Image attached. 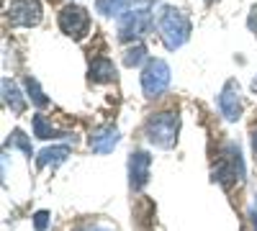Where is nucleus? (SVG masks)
Here are the masks:
<instances>
[{"label": "nucleus", "mask_w": 257, "mask_h": 231, "mask_svg": "<svg viewBox=\"0 0 257 231\" xmlns=\"http://www.w3.org/2000/svg\"><path fill=\"white\" fill-rule=\"evenodd\" d=\"M157 29H160V36H162V44L170 52H175L190 36V21L175 6H162L160 13H157Z\"/></svg>", "instance_id": "nucleus-1"}, {"label": "nucleus", "mask_w": 257, "mask_h": 231, "mask_svg": "<svg viewBox=\"0 0 257 231\" xmlns=\"http://www.w3.org/2000/svg\"><path fill=\"white\" fill-rule=\"evenodd\" d=\"M178 134H180L178 111H157L144 123V136L149 139V144L160 146V149H173L178 144Z\"/></svg>", "instance_id": "nucleus-2"}, {"label": "nucleus", "mask_w": 257, "mask_h": 231, "mask_svg": "<svg viewBox=\"0 0 257 231\" xmlns=\"http://www.w3.org/2000/svg\"><path fill=\"white\" fill-rule=\"evenodd\" d=\"M57 24H59V31L64 36H70L72 41H82L85 36L90 34V13L85 11L82 6L67 3V6L59 11Z\"/></svg>", "instance_id": "nucleus-3"}, {"label": "nucleus", "mask_w": 257, "mask_h": 231, "mask_svg": "<svg viewBox=\"0 0 257 231\" xmlns=\"http://www.w3.org/2000/svg\"><path fill=\"white\" fill-rule=\"evenodd\" d=\"M149 29H152V11L149 8H128L118 16L121 41H139Z\"/></svg>", "instance_id": "nucleus-4"}, {"label": "nucleus", "mask_w": 257, "mask_h": 231, "mask_svg": "<svg viewBox=\"0 0 257 231\" xmlns=\"http://www.w3.org/2000/svg\"><path fill=\"white\" fill-rule=\"evenodd\" d=\"M170 88V65L165 59H149L142 70V90L147 98H160Z\"/></svg>", "instance_id": "nucleus-5"}, {"label": "nucleus", "mask_w": 257, "mask_h": 231, "mask_svg": "<svg viewBox=\"0 0 257 231\" xmlns=\"http://www.w3.org/2000/svg\"><path fill=\"white\" fill-rule=\"evenodd\" d=\"M242 177H244V164H242L239 146L237 144H229L226 146V154L216 164V170H213V180L221 182L224 187H231V185L242 182Z\"/></svg>", "instance_id": "nucleus-6"}, {"label": "nucleus", "mask_w": 257, "mask_h": 231, "mask_svg": "<svg viewBox=\"0 0 257 231\" xmlns=\"http://www.w3.org/2000/svg\"><path fill=\"white\" fill-rule=\"evenodd\" d=\"M8 24L16 29H34L41 24V16H44V8H41L39 0H13L8 6Z\"/></svg>", "instance_id": "nucleus-7"}, {"label": "nucleus", "mask_w": 257, "mask_h": 231, "mask_svg": "<svg viewBox=\"0 0 257 231\" xmlns=\"http://www.w3.org/2000/svg\"><path fill=\"white\" fill-rule=\"evenodd\" d=\"M219 111L226 121H239L242 116V90L237 80H226L219 93Z\"/></svg>", "instance_id": "nucleus-8"}, {"label": "nucleus", "mask_w": 257, "mask_h": 231, "mask_svg": "<svg viewBox=\"0 0 257 231\" xmlns=\"http://www.w3.org/2000/svg\"><path fill=\"white\" fill-rule=\"evenodd\" d=\"M149 167H152V157L144 149L132 152V157H128V185H132L134 193H139L149 182Z\"/></svg>", "instance_id": "nucleus-9"}, {"label": "nucleus", "mask_w": 257, "mask_h": 231, "mask_svg": "<svg viewBox=\"0 0 257 231\" xmlns=\"http://www.w3.org/2000/svg\"><path fill=\"white\" fill-rule=\"evenodd\" d=\"M118 139H121V136H118V129H116V126H100V129H95V131L90 134L88 144H90V149H93V152H98V154H108V152L116 149Z\"/></svg>", "instance_id": "nucleus-10"}, {"label": "nucleus", "mask_w": 257, "mask_h": 231, "mask_svg": "<svg viewBox=\"0 0 257 231\" xmlns=\"http://www.w3.org/2000/svg\"><path fill=\"white\" fill-rule=\"evenodd\" d=\"M88 77L93 85H105V82H116V65L108 57H95L88 67Z\"/></svg>", "instance_id": "nucleus-11"}, {"label": "nucleus", "mask_w": 257, "mask_h": 231, "mask_svg": "<svg viewBox=\"0 0 257 231\" xmlns=\"http://www.w3.org/2000/svg\"><path fill=\"white\" fill-rule=\"evenodd\" d=\"M3 100H6V106L11 108V113L21 116L26 111V98L21 95V90L16 88V82H11L8 77H3Z\"/></svg>", "instance_id": "nucleus-12"}, {"label": "nucleus", "mask_w": 257, "mask_h": 231, "mask_svg": "<svg viewBox=\"0 0 257 231\" xmlns=\"http://www.w3.org/2000/svg\"><path fill=\"white\" fill-rule=\"evenodd\" d=\"M70 157V146H49V149H41L39 152V157H36V164L39 167H57V164H62L64 159Z\"/></svg>", "instance_id": "nucleus-13"}, {"label": "nucleus", "mask_w": 257, "mask_h": 231, "mask_svg": "<svg viewBox=\"0 0 257 231\" xmlns=\"http://www.w3.org/2000/svg\"><path fill=\"white\" fill-rule=\"evenodd\" d=\"M24 88H26V93H29V98H31V103L36 108H47L49 106V98L44 95V90L39 88V82L29 75V77H24Z\"/></svg>", "instance_id": "nucleus-14"}, {"label": "nucleus", "mask_w": 257, "mask_h": 231, "mask_svg": "<svg viewBox=\"0 0 257 231\" xmlns=\"http://www.w3.org/2000/svg\"><path fill=\"white\" fill-rule=\"evenodd\" d=\"M34 136H36V139H57L59 131L47 121V116L36 113V116H34Z\"/></svg>", "instance_id": "nucleus-15"}, {"label": "nucleus", "mask_w": 257, "mask_h": 231, "mask_svg": "<svg viewBox=\"0 0 257 231\" xmlns=\"http://www.w3.org/2000/svg\"><path fill=\"white\" fill-rule=\"evenodd\" d=\"M6 146H11V149H21L29 159H31V154H34V152H31V141H29V136L21 131V129H13V131H11V139L6 141Z\"/></svg>", "instance_id": "nucleus-16"}, {"label": "nucleus", "mask_w": 257, "mask_h": 231, "mask_svg": "<svg viewBox=\"0 0 257 231\" xmlns=\"http://www.w3.org/2000/svg\"><path fill=\"white\" fill-rule=\"evenodd\" d=\"M144 57H147V47L142 44V41H137L134 47H128L123 52V65L126 67H137V65H142V62H144Z\"/></svg>", "instance_id": "nucleus-17"}, {"label": "nucleus", "mask_w": 257, "mask_h": 231, "mask_svg": "<svg viewBox=\"0 0 257 231\" xmlns=\"http://www.w3.org/2000/svg\"><path fill=\"white\" fill-rule=\"evenodd\" d=\"M47 221H49V213H47V211H39V213L34 216V226H36V231H47Z\"/></svg>", "instance_id": "nucleus-18"}, {"label": "nucleus", "mask_w": 257, "mask_h": 231, "mask_svg": "<svg viewBox=\"0 0 257 231\" xmlns=\"http://www.w3.org/2000/svg\"><path fill=\"white\" fill-rule=\"evenodd\" d=\"M111 3L116 6V11H118V13H123V11L132 8L134 3H139V0H111Z\"/></svg>", "instance_id": "nucleus-19"}, {"label": "nucleus", "mask_w": 257, "mask_h": 231, "mask_svg": "<svg viewBox=\"0 0 257 231\" xmlns=\"http://www.w3.org/2000/svg\"><path fill=\"white\" fill-rule=\"evenodd\" d=\"M247 26H249V31L257 36V6L249 11V18H247Z\"/></svg>", "instance_id": "nucleus-20"}, {"label": "nucleus", "mask_w": 257, "mask_h": 231, "mask_svg": "<svg viewBox=\"0 0 257 231\" xmlns=\"http://www.w3.org/2000/svg\"><path fill=\"white\" fill-rule=\"evenodd\" d=\"M252 149H254V154H257V129L252 131Z\"/></svg>", "instance_id": "nucleus-21"}, {"label": "nucleus", "mask_w": 257, "mask_h": 231, "mask_svg": "<svg viewBox=\"0 0 257 231\" xmlns=\"http://www.w3.org/2000/svg\"><path fill=\"white\" fill-rule=\"evenodd\" d=\"M82 231H108V228H100V226H93V228H82Z\"/></svg>", "instance_id": "nucleus-22"}, {"label": "nucleus", "mask_w": 257, "mask_h": 231, "mask_svg": "<svg viewBox=\"0 0 257 231\" xmlns=\"http://www.w3.org/2000/svg\"><path fill=\"white\" fill-rule=\"evenodd\" d=\"M252 226H254V231H257V213H252Z\"/></svg>", "instance_id": "nucleus-23"}, {"label": "nucleus", "mask_w": 257, "mask_h": 231, "mask_svg": "<svg viewBox=\"0 0 257 231\" xmlns=\"http://www.w3.org/2000/svg\"><path fill=\"white\" fill-rule=\"evenodd\" d=\"M252 90L257 93V77H254V82H252Z\"/></svg>", "instance_id": "nucleus-24"}]
</instances>
